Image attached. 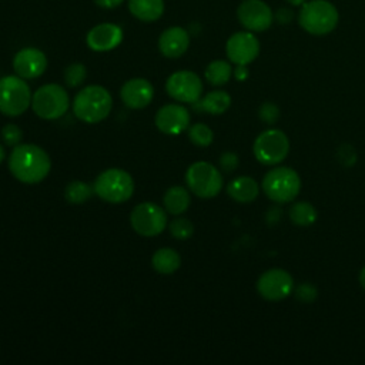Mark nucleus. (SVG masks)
<instances>
[{
  "label": "nucleus",
  "instance_id": "4",
  "mask_svg": "<svg viewBox=\"0 0 365 365\" xmlns=\"http://www.w3.org/2000/svg\"><path fill=\"white\" fill-rule=\"evenodd\" d=\"M93 188L94 194L103 201L121 204L133 197L134 180L123 168H107L97 175Z\"/></svg>",
  "mask_w": 365,
  "mask_h": 365
},
{
  "label": "nucleus",
  "instance_id": "10",
  "mask_svg": "<svg viewBox=\"0 0 365 365\" xmlns=\"http://www.w3.org/2000/svg\"><path fill=\"white\" fill-rule=\"evenodd\" d=\"M133 230L141 237H155L167 227V211L154 202L137 204L130 214Z\"/></svg>",
  "mask_w": 365,
  "mask_h": 365
},
{
  "label": "nucleus",
  "instance_id": "38",
  "mask_svg": "<svg viewBox=\"0 0 365 365\" xmlns=\"http://www.w3.org/2000/svg\"><path fill=\"white\" fill-rule=\"evenodd\" d=\"M359 284L365 289V267H362V269L359 271Z\"/></svg>",
  "mask_w": 365,
  "mask_h": 365
},
{
  "label": "nucleus",
  "instance_id": "13",
  "mask_svg": "<svg viewBox=\"0 0 365 365\" xmlns=\"http://www.w3.org/2000/svg\"><path fill=\"white\" fill-rule=\"evenodd\" d=\"M237 17L241 26L252 33L268 30L274 21L271 7L262 0H244L237 9Z\"/></svg>",
  "mask_w": 365,
  "mask_h": 365
},
{
  "label": "nucleus",
  "instance_id": "22",
  "mask_svg": "<svg viewBox=\"0 0 365 365\" xmlns=\"http://www.w3.org/2000/svg\"><path fill=\"white\" fill-rule=\"evenodd\" d=\"M191 202V197L187 188L181 185H173L170 187L163 197V205L164 210L171 215H181L184 214Z\"/></svg>",
  "mask_w": 365,
  "mask_h": 365
},
{
  "label": "nucleus",
  "instance_id": "28",
  "mask_svg": "<svg viewBox=\"0 0 365 365\" xmlns=\"http://www.w3.org/2000/svg\"><path fill=\"white\" fill-rule=\"evenodd\" d=\"M188 138L197 147H208L214 140V133L207 124L197 123L188 127Z\"/></svg>",
  "mask_w": 365,
  "mask_h": 365
},
{
  "label": "nucleus",
  "instance_id": "16",
  "mask_svg": "<svg viewBox=\"0 0 365 365\" xmlns=\"http://www.w3.org/2000/svg\"><path fill=\"white\" fill-rule=\"evenodd\" d=\"M13 68L24 80L40 77L47 68L46 54L36 47H24L13 57Z\"/></svg>",
  "mask_w": 365,
  "mask_h": 365
},
{
  "label": "nucleus",
  "instance_id": "27",
  "mask_svg": "<svg viewBox=\"0 0 365 365\" xmlns=\"http://www.w3.org/2000/svg\"><path fill=\"white\" fill-rule=\"evenodd\" d=\"M93 194H94V188L91 185H88L87 182L80 181V180L70 181L66 185V190H64V198L70 204H74V205L86 202L87 200L91 198Z\"/></svg>",
  "mask_w": 365,
  "mask_h": 365
},
{
  "label": "nucleus",
  "instance_id": "9",
  "mask_svg": "<svg viewBox=\"0 0 365 365\" xmlns=\"http://www.w3.org/2000/svg\"><path fill=\"white\" fill-rule=\"evenodd\" d=\"M252 153L258 163L264 165H277L287 158L289 153V140L282 130H264L257 135Z\"/></svg>",
  "mask_w": 365,
  "mask_h": 365
},
{
  "label": "nucleus",
  "instance_id": "33",
  "mask_svg": "<svg viewBox=\"0 0 365 365\" xmlns=\"http://www.w3.org/2000/svg\"><path fill=\"white\" fill-rule=\"evenodd\" d=\"M1 138H3L6 145L16 147V145L20 144V141L23 138V131H21V128L19 125L10 123V124H6L1 128Z\"/></svg>",
  "mask_w": 365,
  "mask_h": 365
},
{
  "label": "nucleus",
  "instance_id": "1",
  "mask_svg": "<svg viewBox=\"0 0 365 365\" xmlns=\"http://www.w3.org/2000/svg\"><path fill=\"white\" fill-rule=\"evenodd\" d=\"M11 175L23 184L41 182L51 170L48 154L36 144H19L9 155Z\"/></svg>",
  "mask_w": 365,
  "mask_h": 365
},
{
  "label": "nucleus",
  "instance_id": "20",
  "mask_svg": "<svg viewBox=\"0 0 365 365\" xmlns=\"http://www.w3.org/2000/svg\"><path fill=\"white\" fill-rule=\"evenodd\" d=\"M227 194L237 202L248 204V202H252L258 197L259 185L254 178L241 175L228 182Z\"/></svg>",
  "mask_w": 365,
  "mask_h": 365
},
{
  "label": "nucleus",
  "instance_id": "17",
  "mask_svg": "<svg viewBox=\"0 0 365 365\" xmlns=\"http://www.w3.org/2000/svg\"><path fill=\"white\" fill-rule=\"evenodd\" d=\"M121 101L125 107L133 110H140L147 107L154 98L153 84L141 77L127 80L120 90Z\"/></svg>",
  "mask_w": 365,
  "mask_h": 365
},
{
  "label": "nucleus",
  "instance_id": "12",
  "mask_svg": "<svg viewBox=\"0 0 365 365\" xmlns=\"http://www.w3.org/2000/svg\"><path fill=\"white\" fill-rule=\"evenodd\" d=\"M292 275L282 268H271L262 272L257 281L258 294L267 301H281L294 291Z\"/></svg>",
  "mask_w": 365,
  "mask_h": 365
},
{
  "label": "nucleus",
  "instance_id": "14",
  "mask_svg": "<svg viewBox=\"0 0 365 365\" xmlns=\"http://www.w3.org/2000/svg\"><path fill=\"white\" fill-rule=\"evenodd\" d=\"M259 47V41L252 31H237L227 40L225 53L231 63L247 66L258 57Z\"/></svg>",
  "mask_w": 365,
  "mask_h": 365
},
{
  "label": "nucleus",
  "instance_id": "26",
  "mask_svg": "<svg viewBox=\"0 0 365 365\" xmlns=\"http://www.w3.org/2000/svg\"><path fill=\"white\" fill-rule=\"evenodd\" d=\"M205 80L212 86H224L232 76V67L225 60H214L205 68Z\"/></svg>",
  "mask_w": 365,
  "mask_h": 365
},
{
  "label": "nucleus",
  "instance_id": "18",
  "mask_svg": "<svg viewBox=\"0 0 365 365\" xmlns=\"http://www.w3.org/2000/svg\"><path fill=\"white\" fill-rule=\"evenodd\" d=\"M123 41V30L114 23H101L90 29L86 36V43L93 51L114 50Z\"/></svg>",
  "mask_w": 365,
  "mask_h": 365
},
{
  "label": "nucleus",
  "instance_id": "35",
  "mask_svg": "<svg viewBox=\"0 0 365 365\" xmlns=\"http://www.w3.org/2000/svg\"><path fill=\"white\" fill-rule=\"evenodd\" d=\"M279 23H289L291 20H292V17H294V14H292V11L288 9V7H281V9H278L277 10V13H275V16H274Z\"/></svg>",
  "mask_w": 365,
  "mask_h": 365
},
{
  "label": "nucleus",
  "instance_id": "29",
  "mask_svg": "<svg viewBox=\"0 0 365 365\" xmlns=\"http://www.w3.org/2000/svg\"><path fill=\"white\" fill-rule=\"evenodd\" d=\"M171 235L177 240H188L194 232V224L184 217H175L168 227Z\"/></svg>",
  "mask_w": 365,
  "mask_h": 365
},
{
  "label": "nucleus",
  "instance_id": "24",
  "mask_svg": "<svg viewBox=\"0 0 365 365\" xmlns=\"http://www.w3.org/2000/svg\"><path fill=\"white\" fill-rule=\"evenodd\" d=\"M153 268L163 275H170L175 272L181 265V257L174 248H160L151 257Z\"/></svg>",
  "mask_w": 365,
  "mask_h": 365
},
{
  "label": "nucleus",
  "instance_id": "25",
  "mask_svg": "<svg viewBox=\"0 0 365 365\" xmlns=\"http://www.w3.org/2000/svg\"><path fill=\"white\" fill-rule=\"evenodd\" d=\"M288 217L292 221V224L298 227H309L317 221L318 212L311 202L297 201V202H292V205L289 207Z\"/></svg>",
  "mask_w": 365,
  "mask_h": 365
},
{
  "label": "nucleus",
  "instance_id": "23",
  "mask_svg": "<svg viewBox=\"0 0 365 365\" xmlns=\"http://www.w3.org/2000/svg\"><path fill=\"white\" fill-rule=\"evenodd\" d=\"M128 10L141 21H155L164 13V0H128Z\"/></svg>",
  "mask_w": 365,
  "mask_h": 365
},
{
  "label": "nucleus",
  "instance_id": "39",
  "mask_svg": "<svg viewBox=\"0 0 365 365\" xmlns=\"http://www.w3.org/2000/svg\"><path fill=\"white\" fill-rule=\"evenodd\" d=\"M288 4H291V6H298V7H301L307 0H285Z\"/></svg>",
  "mask_w": 365,
  "mask_h": 365
},
{
  "label": "nucleus",
  "instance_id": "34",
  "mask_svg": "<svg viewBox=\"0 0 365 365\" xmlns=\"http://www.w3.org/2000/svg\"><path fill=\"white\" fill-rule=\"evenodd\" d=\"M218 164H220L221 171H224V173L228 174V173H232V171H235V170L238 168V165H240V158H238V155H237L235 153H232V151H225V153H222V154L220 155Z\"/></svg>",
  "mask_w": 365,
  "mask_h": 365
},
{
  "label": "nucleus",
  "instance_id": "6",
  "mask_svg": "<svg viewBox=\"0 0 365 365\" xmlns=\"http://www.w3.org/2000/svg\"><path fill=\"white\" fill-rule=\"evenodd\" d=\"M70 107V98L63 86L50 83L38 87L31 96V108L43 120H57Z\"/></svg>",
  "mask_w": 365,
  "mask_h": 365
},
{
  "label": "nucleus",
  "instance_id": "8",
  "mask_svg": "<svg viewBox=\"0 0 365 365\" xmlns=\"http://www.w3.org/2000/svg\"><path fill=\"white\" fill-rule=\"evenodd\" d=\"M221 171L207 161H195L185 171L188 190L200 198H214L222 190Z\"/></svg>",
  "mask_w": 365,
  "mask_h": 365
},
{
  "label": "nucleus",
  "instance_id": "40",
  "mask_svg": "<svg viewBox=\"0 0 365 365\" xmlns=\"http://www.w3.org/2000/svg\"><path fill=\"white\" fill-rule=\"evenodd\" d=\"M4 157H6V151H4V147L0 144V164L4 161Z\"/></svg>",
  "mask_w": 365,
  "mask_h": 365
},
{
  "label": "nucleus",
  "instance_id": "37",
  "mask_svg": "<svg viewBox=\"0 0 365 365\" xmlns=\"http://www.w3.org/2000/svg\"><path fill=\"white\" fill-rule=\"evenodd\" d=\"M248 68L247 66H237L235 70H234V77L238 80V81H244L248 78Z\"/></svg>",
  "mask_w": 365,
  "mask_h": 365
},
{
  "label": "nucleus",
  "instance_id": "19",
  "mask_svg": "<svg viewBox=\"0 0 365 365\" xmlns=\"http://www.w3.org/2000/svg\"><path fill=\"white\" fill-rule=\"evenodd\" d=\"M190 47V34L180 26L168 27L158 38V48L164 57L178 58Z\"/></svg>",
  "mask_w": 365,
  "mask_h": 365
},
{
  "label": "nucleus",
  "instance_id": "32",
  "mask_svg": "<svg viewBox=\"0 0 365 365\" xmlns=\"http://www.w3.org/2000/svg\"><path fill=\"white\" fill-rule=\"evenodd\" d=\"M292 294L301 302H312L318 297V289L311 282H302V284H298L297 287H294Z\"/></svg>",
  "mask_w": 365,
  "mask_h": 365
},
{
  "label": "nucleus",
  "instance_id": "7",
  "mask_svg": "<svg viewBox=\"0 0 365 365\" xmlns=\"http://www.w3.org/2000/svg\"><path fill=\"white\" fill-rule=\"evenodd\" d=\"M31 90L20 76L0 78V113L7 117H19L31 106Z\"/></svg>",
  "mask_w": 365,
  "mask_h": 365
},
{
  "label": "nucleus",
  "instance_id": "5",
  "mask_svg": "<svg viewBox=\"0 0 365 365\" xmlns=\"http://www.w3.org/2000/svg\"><path fill=\"white\" fill-rule=\"evenodd\" d=\"M264 194L277 204L292 202L301 190V178L291 167H275L262 178L261 182Z\"/></svg>",
  "mask_w": 365,
  "mask_h": 365
},
{
  "label": "nucleus",
  "instance_id": "21",
  "mask_svg": "<svg viewBox=\"0 0 365 365\" xmlns=\"http://www.w3.org/2000/svg\"><path fill=\"white\" fill-rule=\"evenodd\" d=\"M231 106V96L224 90H214L207 93L202 98L192 103V107L198 111H204L212 115L225 113Z\"/></svg>",
  "mask_w": 365,
  "mask_h": 365
},
{
  "label": "nucleus",
  "instance_id": "30",
  "mask_svg": "<svg viewBox=\"0 0 365 365\" xmlns=\"http://www.w3.org/2000/svg\"><path fill=\"white\" fill-rule=\"evenodd\" d=\"M86 76H87V70H86V66L81 63H71L64 70V81L71 88L83 84Z\"/></svg>",
  "mask_w": 365,
  "mask_h": 365
},
{
  "label": "nucleus",
  "instance_id": "3",
  "mask_svg": "<svg viewBox=\"0 0 365 365\" xmlns=\"http://www.w3.org/2000/svg\"><path fill=\"white\" fill-rule=\"evenodd\" d=\"M339 20L336 7L328 0H307L298 13V23L304 31L312 36L331 33Z\"/></svg>",
  "mask_w": 365,
  "mask_h": 365
},
{
  "label": "nucleus",
  "instance_id": "15",
  "mask_svg": "<svg viewBox=\"0 0 365 365\" xmlns=\"http://www.w3.org/2000/svg\"><path fill=\"white\" fill-rule=\"evenodd\" d=\"M190 120V113L184 106L171 103L158 108L154 117V124L161 133L167 135H178L188 130Z\"/></svg>",
  "mask_w": 365,
  "mask_h": 365
},
{
  "label": "nucleus",
  "instance_id": "31",
  "mask_svg": "<svg viewBox=\"0 0 365 365\" xmlns=\"http://www.w3.org/2000/svg\"><path fill=\"white\" fill-rule=\"evenodd\" d=\"M279 114L281 113H279L278 106L272 101H265L258 108V117L265 124H275L279 118Z\"/></svg>",
  "mask_w": 365,
  "mask_h": 365
},
{
  "label": "nucleus",
  "instance_id": "11",
  "mask_svg": "<svg viewBox=\"0 0 365 365\" xmlns=\"http://www.w3.org/2000/svg\"><path fill=\"white\" fill-rule=\"evenodd\" d=\"M167 94L178 103H195L202 94V81L194 71L180 70L165 81Z\"/></svg>",
  "mask_w": 365,
  "mask_h": 365
},
{
  "label": "nucleus",
  "instance_id": "36",
  "mask_svg": "<svg viewBox=\"0 0 365 365\" xmlns=\"http://www.w3.org/2000/svg\"><path fill=\"white\" fill-rule=\"evenodd\" d=\"M124 0H94V3L103 9H115L120 6Z\"/></svg>",
  "mask_w": 365,
  "mask_h": 365
},
{
  "label": "nucleus",
  "instance_id": "2",
  "mask_svg": "<svg viewBox=\"0 0 365 365\" xmlns=\"http://www.w3.org/2000/svg\"><path fill=\"white\" fill-rule=\"evenodd\" d=\"M113 107V98L107 88L90 84L81 88L73 100L74 115L87 124H96L108 117Z\"/></svg>",
  "mask_w": 365,
  "mask_h": 365
}]
</instances>
